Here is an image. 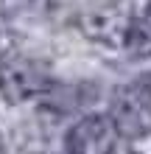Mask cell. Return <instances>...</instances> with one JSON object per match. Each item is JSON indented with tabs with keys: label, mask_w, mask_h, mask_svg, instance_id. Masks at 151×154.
Here are the masks:
<instances>
[{
	"label": "cell",
	"mask_w": 151,
	"mask_h": 154,
	"mask_svg": "<svg viewBox=\"0 0 151 154\" xmlns=\"http://www.w3.org/2000/svg\"><path fill=\"white\" fill-rule=\"evenodd\" d=\"M109 118L115 132L126 140H140L151 134V73H140L129 84L115 90Z\"/></svg>",
	"instance_id": "1"
},
{
	"label": "cell",
	"mask_w": 151,
	"mask_h": 154,
	"mask_svg": "<svg viewBox=\"0 0 151 154\" xmlns=\"http://www.w3.org/2000/svg\"><path fill=\"white\" fill-rule=\"evenodd\" d=\"M50 90L48 70L23 53H6L0 59V95L8 104H23L28 98L45 95Z\"/></svg>",
	"instance_id": "2"
},
{
	"label": "cell",
	"mask_w": 151,
	"mask_h": 154,
	"mask_svg": "<svg viewBox=\"0 0 151 154\" xmlns=\"http://www.w3.org/2000/svg\"><path fill=\"white\" fill-rule=\"evenodd\" d=\"M70 154H115V123L104 115H87L67 132Z\"/></svg>",
	"instance_id": "3"
},
{
	"label": "cell",
	"mask_w": 151,
	"mask_h": 154,
	"mask_svg": "<svg viewBox=\"0 0 151 154\" xmlns=\"http://www.w3.org/2000/svg\"><path fill=\"white\" fill-rule=\"evenodd\" d=\"M131 23L134 20L126 11H120L118 6H104V8H95V11L81 17V28L87 37L98 39L104 45H112V48L115 45H126Z\"/></svg>",
	"instance_id": "4"
},
{
	"label": "cell",
	"mask_w": 151,
	"mask_h": 154,
	"mask_svg": "<svg viewBox=\"0 0 151 154\" xmlns=\"http://www.w3.org/2000/svg\"><path fill=\"white\" fill-rule=\"evenodd\" d=\"M126 48L131 56L137 59H146L151 56V0L146 6V11L131 23V31H129V39H126Z\"/></svg>",
	"instance_id": "5"
},
{
	"label": "cell",
	"mask_w": 151,
	"mask_h": 154,
	"mask_svg": "<svg viewBox=\"0 0 151 154\" xmlns=\"http://www.w3.org/2000/svg\"><path fill=\"white\" fill-rule=\"evenodd\" d=\"M48 0H0V14L6 20H34L45 14Z\"/></svg>",
	"instance_id": "6"
},
{
	"label": "cell",
	"mask_w": 151,
	"mask_h": 154,
	"mask_svg": "<svg viewBox=\"0 0 151 154\" xmlns=\"http://www.w3.org/2000/svg\"><path fill=\"white\" fill-rule=\"evenodd\" d=\"M0 154H8V151H6V146H3V140H0Z\"/></svg>",
	"instance_id": "7"
}]
</instances>
